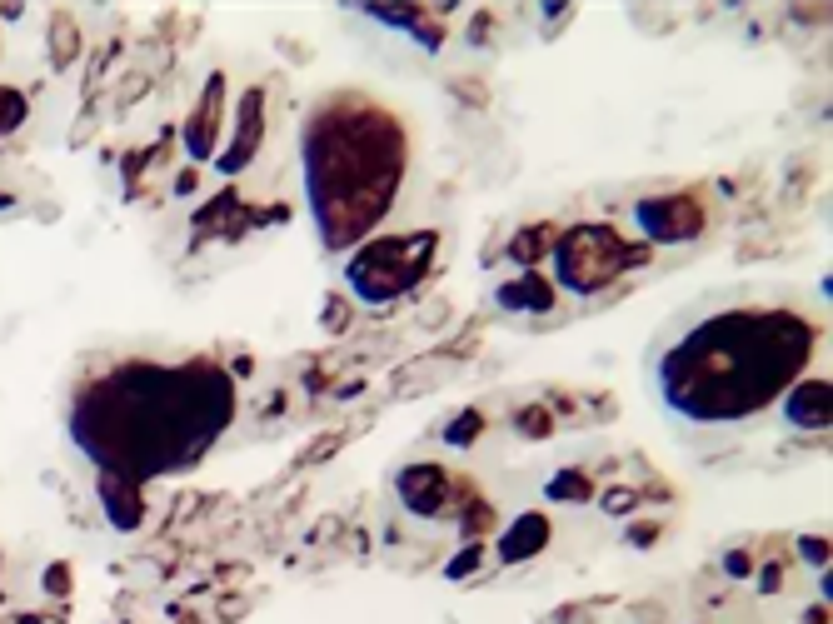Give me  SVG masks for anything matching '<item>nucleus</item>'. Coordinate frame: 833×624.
Returning <instances> with one entry per match:
<instances>
[{
  "label": "nucleus",
  "mask_w": 833,
  "mask_h": 624,
  "mask_svg": "<svg viewBox=\"0 0 833 624\" xmlns=\"http://www.w3.org/2000/svg\"><path fill=\"white\" fill-rule=\"evenodd\" d=\"M235 415V380L215 360L120 365L70 410V440L105 480L145 485L205 460Z\"/></svg>",
  "instance_id": "obj_1"
},
{
  "label": "nucleus",
  "mask_w": 833,
  "mask_h": 624,
  "mask_svg": "<svg viewBox=\"0 0 833 624\" xmlns=\"http://www.w3.org/2000/svg\"><path fill=\"white\" fill-rule=\"evenodd\" d=\"M814 355V325L789 310H729L689 330L659 365L669 410L699 425L759 415Z\"/></svg>",
  "instance_id": "obj_2"
},
{
  "label": "nucleus",
  "mask_w": 833,
  "mask_h": 624,
  "mask_svg": "<svg viewBox=\"0 0 833 624\" xmlns=\"http://www.w3.org/2000/svg\"><path fill=\"white\" fill-rule=\"evenodd\" d=\"M305 190L320 240L350 250L395 205L405 175V130L370 95H330L305 125Z\"/></svg>",
  "instance_id": "obj_3"
},
{
  "label": "nucleus",
  "mask_w": 833,
  "mask_h": 624,
  "mask_svg": "<svg viewBox=\"0 0 833 624\" xmlns=\"http://www.w3.org/2000/svg\"><path fill=\"white\" fill-rule=\"evenodd\" d=\"M439 235L434 230H415V235H390V240H375L365 245L355 260H350V290L370 305H385L405 290H415L419 275L429 270V255H434Z\"/></svg>",
  "instance_id": "obj_4"
},
{
  "label": "nucleus",
  "mask_w": 833,
  "mask_h": 624,
  "mask_svg": "<svg viewBox=\"0 0 833 624\" xmlns=\"http://www.w3.org/2000/svg\"><path fill=\"white\" fill-rule=\"evenodd\" d=\"M639 250H629L609 225H574L569 235H559V250H554V265H559V280L579 295L609 285L624 265H634Z\"/></svg>",
  "instance_id": "obj_5"
},
{
  "label": "nucleus",
  "mask_w": 833,
  "mask_h": 624,
  "mask_svg": "<svg viewBox=\"0 0 833 624\" xmlns=\"http://www.w3.org/2000/svg\"><path fill=\"white\" fill-rule=\"evenodd\" d=\"M634 220L644 225L649 240H694L704 230V205L694 195H664V200H644Z\"/></svg>",
  "instance_id": "obj_6"
},
{
  "label": "nucleus",
  "mask_w": 833,
  "mask_h": 624,
  "mask_svg": "<svg viewBox=\"0 0 833 624\" xmlns=\"http://www.w3.org/2000/svg\"><path fill=\"white\" fill-rule=\"evenodd\" d=\"M444 490H449V480H444L439 465H415V470L400 475V495H405V505H410V510H424V515H439Z\"/></svg>",
  "instance_id": "obj_7"
},
{
  "label": "nucleus",
  "mask_w": 833,
  "mask_h": 624,
  "mask_svg": "<svg viewBox=\"0 0 833 624\" xmlns=\"http://www.w3.org/2000/svg\"><path fill=\"white\" fill-rule=\"evenodd\" d=\"M255 145H260V90L245 95V105H240V130H235V145L220 155V170H225V175L245 170L250 155H255Z\"/></svg>",
  "instance_id": "obj_8"
},
{
  "label": "nucleus",
  "mask_w": 833,
  "mask_h": 624,
  "mask_svg": "<svg viewBox=\"0 0 833 624\" xmlns=\"http://www.w3.org/2000/svg\"><path fill=\"white\" fill-rule=\"evenodd\" d=\"M784 410H789V420L804 425V430L829 425V380H799V385L789 390Z\"/></svg>",
  "instance_id": "obj_9"
},
{
  "label": "nucleus",
  "mask_w": 833,
  "mask_h": 624,
  "mask_svg": "<svg viewBox=\"0 0 833 624\" xmlns=\"http://www.w3.org/2000/svg\"><path fill=\"white\" fill-rule=\"evenodd\" d=\"M225 95V75H210V85H205V100H200V115L185 125V140H190V150L195 155H210V145H215V125H220V100Z\"/></svg>",
  "instance_id": "obj_10"
},
{
  "label": "nucleus",
  "mask_w": 833,
  "mask_h": 624,
  "mask_svg": "<svg viewBox=\"0 0 833 624\" xmlns=\"http://www.w3.org/2000/svg\"><path fill=\"white\" fill-rule=\"evenodd\" d=\"M544 545H549V520H544V515H519V520L509 525V535L499 540V555H504V565H514V560L539 555Z\"/></svg>",
  "instance_id": "obj_11"
},
{
  "label": "nucleus",
  "mask_w": 833,
  "mask_h": 624,
  "mask_svg": "<svg viewBox=\"0 0 833 624\" xmlns=\"http://www.w3.org/2000/svg\"><path fill=\"white\" fill-rule=\"evenodd\" d=\"M499 305L504 310H549L554 305V285L544 275H524V280H514V285L499 290Z\"/></svg>",
  "instance_id": "obj_12"
},
{
  "label": "nucleus",
  "mask_w": 833,
  "mask_h": 624,
  "mask_svg": "<svg viewBox=\"0 0 833 624\" xmlns=\"http://www.w3.org/2000/svg\"><path fill=\"white\" fill-rule=\"evenodd\" d=\"M100 495H105V510H110V520L120 525V530H135L140 525V505H135V485H125V480H105L100 475Z\"/></svg>",
  "instance_id": "obj_13"
},
{
  "label": "nucleus",
  "mask_w": 833,
  "mask_h": 624,
  "mask_svg": "<svg viewBox=\"0 0 833 624\" xmlns=\"http://www.w3.org/2000/svg\"><path fill=\"white\" fill-rule=\"evenodd\" d=\"M549 500H564V505L589 500V475H584V470H564V475H554V480H549Z\"/></svg>",
  "instance_id": "obj_14"
},
{
  "label": "nucleus",
  "mask_w": 833,
  "mask_h": 624,
  "mask_svg": "<svg viewBox=\"0 0 833 624\" xmlns=\"http://www.w3.org/2000/svg\"><path fill=\"white\" fill-rule=\"evenodd\" d=\"M549 245H554V230H549V225H529V230L509 245V255H514V260H534V255L549 250Z\"/></svg>",
  "instance_id": "obj_15"
},
{
  "label": "nucleus",
  "mask_w": 833,
  "mask_h": 624,
  "mask_svg": "<svg viewBox=\"0 0 833 624\" xmlns=\"http://www.w3.org/2000/svg\"><path fill=\"white\" fill-rule=\"evenodd\" d=\"M20 120H25V100H20L15 90H5V85H0V135H5V130H15Z\"/></svg>",
  "instance_id": "obj_16"
},
{
  "label": "nucleus",
  "mask_w": 833,
  "mask_h": 624,
  "mask_svg": "<svg viewBox=\"0 0 833 624\" xmlns=\"http://www.w3.org/2000/svg\"><path fill=\"white\" fill-rule=\"evenodd\" d=\"M464 425H449V445H464V440H474L479 435V415L469 410V415H459Z\"/></svg>",
  "instance_id": "obj_17"
},
{
  "label": "nucleus",
  "mask_w": 833,
  "mask_h": 624,
  "mask_svg": "<svg viewBox=\"0 0 833 624\" xmlns=\"http://www.w3.org/2000/svg\"><path fill=\"white\" fill-rule=\"evenodd\" d=\"M60 50H65V55L75 50V30H70L65 20H55V55H60Z\"/></svg>",
  "instance_id": "obj_18"
}]
</instances>
